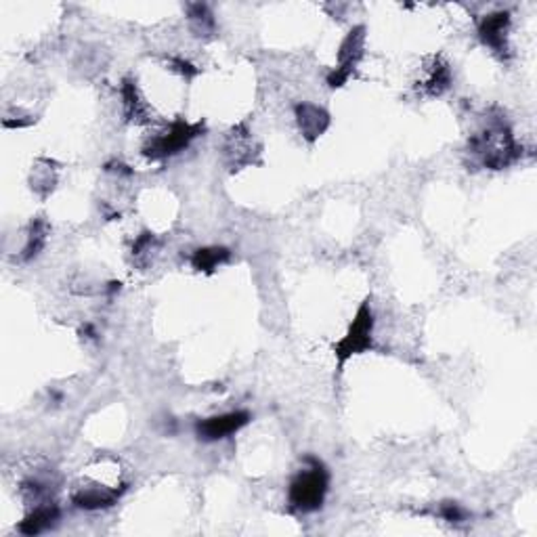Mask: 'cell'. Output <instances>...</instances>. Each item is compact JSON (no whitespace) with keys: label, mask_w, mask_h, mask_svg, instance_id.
I'll list each match as a JSON object with an SVG mask.
<instances>
[{"label":"cell","mask_w":537,"mask_h":537,"mask_svg":"<svg viewBox=\"0 0 537 537\" xmlns=\"http://www.w3.org/2000/svg\"><path fill=\"white\" fill-rule=\"evenodd\" d=\"M328 485H330V475L324 462L313 455H309L305 460V469L296 472V477L292 478L290 489H288V500L290 506L296 512H315L324 506L325 495H328Z\"/></svg>","instance_id":"cell-1"},{"label":"cell","mask_w":537,"mask_h":537,"mask_svg":"<svg viewBox=\"0 0 537 537\" xmlns=\"http://www.w3.org/2000/svg\"><path fill=\"white\" fill-rule=\"evenodd\" d=\"M470 151L481 157L483 166L493 168V171L510 166L521 156V148L517 145L506 122H495L485 132L472 137Z\"/></svg>","instance_id":"cell-2"},{"label":"cell","mask_w":537,"mask_h":537,"mask_svg":"<svg viewBox=\"0 0 537 537\" xmlns=\"http://www.w3.org/2000/svg\"><path fill=\"white\" fill-rule=\"evenodd\" d=\"M373 313H372V305L370 301H365L364 305L359 307L357 315H355L353 324L349 325V332L344 334L342 341H338L334 344V355L338 365H344L353 355H361L365 351H370L373 347Z\"/></svg>","instance_id":"cell-3"},{"label":"cell","mask_w":537,"mask_h":537,"mask_svg":"<svg viewBox=\"0 0 537 537\" xmlns=\"http://www.w3.org/2000/svg\"><path fill=\"white\" fill-rule=\"evenodd\" d=\"M204 131V124H189V122H174V124L143 148V154L149 160H166L174 154H179L180 149L189 148V143L196 137H200Z\"/></svg>","instance_id":"cell-4"},{"label":"cell","mask_w":537,"mask_h":537,"mask_svg":"<svg viewBox=\"0 0 537 537\" xmlns=\"http://www.w3.org/2000/svg\"><path fill=\"white\" fill-rule=\"evenodd\" d=\"M364 46H365V28L359 26L355 30L349 32V36L342 40L341 51H338V68L328 76V84L332 89H338L351 78L355 66H357L361 57H364Z\"/></svg>","instance_id":"cell-5"},{"label":"cell","mask_w":537,"mask_h":537,"mask_svg":"<svg viewBox=\"0 0 537 537\" xmlns=\"http://www.w3.org/2000/svg\"><path fill=\"white\" fill-rule=\"evenodd\" d=\"M248 422H250V413L244 410H237L229 413H220V416L200 420V422L196 424V433L202 441L214 443L236 435L237 430H242Z\"/></svg>","instance_id":"cell-6"},{"label":"cell","mask_w":537,"mask_h":537,"mask_svg":"<svg viewBox=\"0 0 537 537\" xmlns=\"http://www.w3.org/2000/svg\"><path fill=\"white\" fill-rule=\"evenodd\" d=\"M294 112H296V120H299L302 137H305L309 143L317 141L321 134L325 132V128L330 126V114L325 112L324 108H319V105L299 103L294 108Z\"/></svg>","instance_id":"cell-7"},{"label":"cell","mask_w":537,"mask_h":537,"mask_svg":"<svg viewBox=\"0 0 537 537\" xmlns=\"http://www.w3.org/2000/svg\"><path fill=\"white\" fill-rule=\"evenodd\" d=\"M508 28H510V15H508L506 11H501V13L487 15L485 20L481 21V26H478V36H481V40L489 49L500 52V55H506Z\"/></svg>","instance_id":"cell-8"},{"label":"cell","mask_w":537,"mask_h":537,"mask_svg":"<svg viewBox=\"0 0 537 537\" xmlns=\"http://www.w3.org/2000/svg\"><path fill=\"white\" fill-rule=\"evenodd\" d=\"M57 521H60V508H57V504L40 501V504L34 506V510L28 512L17 529L23 535H38L49 531Z\"/></svg>","instance_id":"cell-9"},{"label":"cell","mask_w":537,"mask_h":537,"mask_svg":"<svg viewBox=\"0 0 537 537\" xmlns=\"http://www.w3.org/2000/svg\"><path fill=\"white\" fill-rule=\"evenodd\" d=\"M231 252L223 246H210V248H200L196 250L194 256H191V265H194L196 271H204V273H212L214 268H219L225 262H229Z\"/></svg>","instance_id":"cell-10"},{"label":"cell","mask_w":537,"mask_h":537,"mask_svg":"<svg viewBox=\"0 0 537 537\" xmlns=\"http://www.w3.org/2000/svg\"><path fill=\"white\" fill-rule=\"evenodd\" d=\"M122 103H124V112L134 122H145L148 118V105L143 103V99L139 97L137 86L132 80H122Z\"/></svg>","instance_id":"cell-11"},{"label":"cell","mask_w":537,"mask_h":537,"mask_svg":"<svg viewBox=\"0 0 537 537\" xmlns=\"http://www.w3.org/2000/svg\"><path fill=\"white\" fill-rule=\"evenodd\" d=\"M449 84H452V69H449L447 63L437 61L433 69H430L429 78L424 80L422 89L429 97H439L449 89Z\"/></svg>","instance_id":"cell-12"},{"label":"cell","mask_w":537,"mask_h":537,"mask_svg":"<svg viewBox=\"0 0 537 537\" xmlns=\"http://www.w3.org/2000/svg\"><path fill=\"white\" fill-rule=\"evenodd\" d=\"M46 233H49V225H46L44 220H36V223L32 225L30 236H28L26 250H23V259L30 260L34 256L40 254V250H43L46 244Z\"/></svg>","instance_id":"cell-13"},{"label":"cell","mask_w":537,"mask_h":537,"mask_svg":"<svg viewBox=\"0 0 537 537\" xmlns=\"http://www.w3.org/2000/svg\"><path fill=\"white\" fill-rule=\"evenodd\" d=\"M441 515L445 517V521H449V523H460L466 517L464 510L458 504H445L443 506Z\"/></svg>","instance_id":"cell-14"}]
</instances>
